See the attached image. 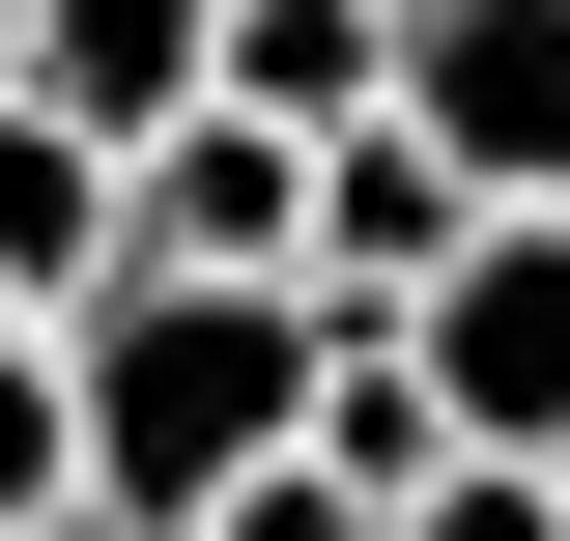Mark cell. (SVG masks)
<instances>
[{
  "instance_id": "1",
  "label": "cell",
  "mask_w": 570,
  "mask_h": 541,
  "mask_svg": "<svg viewBox=\"0 0 570 541\" xmlns=\"http://www.w3.org/2000/svg\"><path fill=\"white\" fill-rule=\"evenodd\" d=\"M314 371H343V314H314V285H171V257H115V285L58 314L86 513H115V541H200L257 456H314Z\"/></svg>"
},
{
  "instance_id": "2",
  "label": "cell",
  "mask_w": 570,
  "mask_h": 541,
  "mask_svg": "<svg viewBox=\"0 0 570 541\" xmlns=\"http://www.w3.org/2000/svg\"><path fill=\"white\" fill-rule=\"evenodd\" d=\"M400 371L456 400V456H513V484H542V456H570V200H513L485 257L428 285V314H400Z\"/></svg>"
},
{
  "instance_id": "3",
  "label": "cell",
  "mask_w": 570,
  "mask_h": 541,
  "mask_svg": "<svg viewBox=\"0 0 570 541\" xmlns=\"http://www.w3.org/2000/svg\"><path fill=\"white\" fill-rule=\"evenodd\" d=\"M400 142H456L485 200H570V0H400Z\"/></svg>"
},
{
  "instance_id": "4",
  "label": "cell",
  "mask_w": 570,
  "mask_h": 541,
  "mask_svg": "<svg viewBox=\"0 0 570 541\" xmlns=\"http://www.w3.org/2000/svg\"><path fill=\"white\" fill-rule=\"evenodd\" d=\"M115 257H171V285H314V142L285 115H171L115 171Z\"/></svg>"
},
{
  "instance_id": "5",
  "label": "cell",
  "mask_w": 570,
  "mask_h": 541,
  "mask_svg": "<svg viewBox=\"0 0 570 541\" xmlns=\"http://www.w3.org/2000/svg\"><path fill=\"white\" fill-rule=\"evenodd\" d=\"M485 228H513V200L456 171V142H400V115H371V142H314V314H428Z\"/></svg>"
},
{
  "instance_id": "6",
  "label": "cell",
  "mask_w": 570,
  "mask_h": 541,
  "mask_svg": "<svg viewBox=\"0 0 570 541\" xmlns=\"http://www.w3.org/2000/svg\"><path fill=\"white\" fill-rule=\"evenodd\" d=\"M29 115H86L142 171L171 115H228V0H29Z\"/></svg>"
},
{
  "instance_id": "7",
  "label": "cell",
  "mask_w": 570,
  "mask_h": 541,
  "mask_svg": "<svg viewBox=\"0 0 570 541\" xmlns=\"http://www.w3.org/2000/svg\"><path fill=\"white\" fill-rule=\"evenodd\" d=\"M228 115L371 142V115H400V0H228Z\"/></svg>"
},
{
  "instance_id": "8",
  "label": "cell",
  "mask_w": 570,
  "mask_h": 541,
  "mask_svg": "<svg viewBox=\"0 0 570 541\" xmlns=\"http://www.w3.org/2000/svg\"><path fill=\"white\" fill-rule=\"evenodd\" d=\"M86 285H115V142L0 86V314H86Z\"/></svg>"
},
{
  "instance_id": "9",
  "label": "cell",
  "mask_w": 570,
  "mask_h": 541,
  "mask_svg": "<svg viewBox=\"0 0 570 541\" xmlns=\"http://www.w3.org/2000/svg\"><path fill=\"white\" fill-rule=\"evenodd\" d=\"M86 513V400H58V314H0V541Z\"/></svg>"
},
{
  "instance_id": "10",
  "label": "cell",
  "mask_w": 570,
  "mask_h": 541,
  "mask_svg": "<svg viewBox=\"0 0 570 541\" xmlns=\"http://www.w3.org/2000/svg\"><path fill=\"white\" fill-rule=\"evenodd\" d=\"M200 541H400V513H371V484H343V456H257V484H228V513H200Z\"/></svg>"
},
{
  "instance_id": "11",
  "label": "cell",
  "mask_w": 570,
  "mask_h": 541,
  "mask_svg": "<svg viewBox=\"0 0 570 541\" xmlns=\"http://www.w3.org/2000/svg\"><path fill=\"white\" fill-rule=\"evenodd\" d=\"M400 541H570V484H513V456H456V484H428Z\"/></svg>"
},
{
  "instance_id": "12",
  "label": "cell",
  "mask_w": 570,
  "mask_h": 541,
  "mask_svg": "<svg viewBox=\"0 0 570 541\" xmlns=\"http://www.w3.org/2000/svg\"><path fill=\"white\" fill-rule=\"evenodd\" d=\"M0 86H29V0H0Z\"/></svg>"
},
{
  "instance_id": "13",
  "label": "cell",
  "mask_w": 570,
  "mask_h": 541,
  "mask_svg": "<svg viewBox=\"0 0 570 541\" xmlns=\"http://www.w3.org/2000/svg\"><path fill=\"white\" fill-rule=\"evenodd\" d=\"M29 541H115V513H29Z\"/></svg>"
},
{
  "instance_id": "14",
  "label": "cell",
  "mask_w": 570,
  "mask_h": 541,
  "mask_svg": "<svg viewBox=\"0 0 570 541\" xmlns=\"http://www.w3.org/2000/svg\"><path fill=\"white\" fill-rule=\"evenodd\" d=\"M542 484H570V456H542Z\"/></svg>"
}]
</instances>
